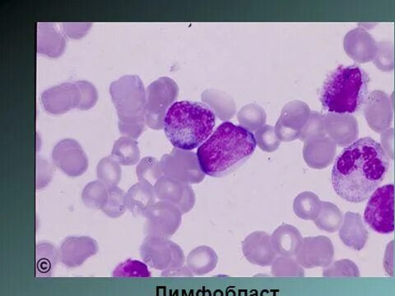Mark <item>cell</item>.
I'll use <instances>...</instances> for the list:
<instances>
[{
	"label": "cell",
	"instance_id": "6da1fadb",
	"mask_svg": "<svg viewBox=\"0 0 395 296\" xmlns=\"http://www.w3.org/2000/svg\"><path fill=\"white\" fill-rule=\"evenodd\" d=\"M390 157L373 138H359L334 161L331 183L338 195L352 203L371 197L389 172Z\"/></svg>",
	"mask_w": 395,
	"mask_h": 296
},
{
	"label": "cell",
	"instance_id": "7a4b0ae2",
	"mask_svg": "<svg viewBox=\"0 0 395 296\" xmlns=\"http://www.w3.org/2000/svg\"><path fill=\"white\" fill-rule=\"evenodd\" d=\"M257 147L253 133L243 126L224 122L198 148L196 155L204 174L222 177L245 163Z\"/></svg>",
	"mask_w": 395,
	"mask_h": 296
},
{
	"label": "cell",
	"instance_id": "3957f363",
	"mask_svg": "<svg viewBox=\"0 0 395 296\" xmlns=\"http://www.w3.org/2000/svg\"><path fill=\"white\" fill-rule=\"evenodd\" d=\"M216 114L208 105L196 101H176L164 119L167 138L175 148L192 151L213 134Z\"/></svg>",
	"mask_w": 395,
	"mask_h": 296
},
{
	"label": "cell",
	"instance_id": "277c9868",
	"mask_svg": "<svg viewBox=\"0 0 395 296\" xmlns=\"http://www.w3.org/2000/svg\"><path fill=\"white\" fill-rule=\"evenodd\" d=\"M368 74L357 64L341 66L328 74L319 91L320 103L329 113L352 114L368 96Z\"/></svg>",
	"mask_w": 395,
	"mask_h": 296
},
{
	"label": "cell",
	"instance_id": "5b68a950",
	"mask_svg": "<svg viewBox=\"0 0 395 296\" xmlns=\"http://www.w3.org/2000/svg\"><path fill=\"white\" fill-rule=\"evenodd\" d=\"M110 94L117 110L120 133L137 140L146 124L147 94L141 78L138 75L120 77L111 83Z\"/></svg>",
	"mask_w": 395,
	"mask_h": 296
},
{
	"label": "cell",
	"instance_id": "8992f818",
	"mask_svg": "<svg viewBox=\"0 0 395 296\" xmlns=\"http://www.w3.org/2000/svg\"><path fill=\"white\" fill-rule=\"evenodd\" d=\"M179 87L168 77H162L147 87L145 120L148 127L161 129L167 111L178 96Z\"/></svg>",
	"mask_w": 395,
	"mask_h": 296
},
{
	"label": "cell",
	"instance_id": "52a82bcc",
	"mask_svg": "<svg viewBox=\"0 0 395 296\" xmlns=\"http://www.w3.org/2000/svg\"><path fill=\"white\" fill-rule=\"evenodd\" d=\"M364 221L379 234H392L394 230V185L385 184L371 194L364 212Z\"/></svg>",
	"mask_w": 395,
	"mask_h": 296
},
{
	"label": "cell",
	"instance_id": "ba28073f",
	"mask_svg": "<svg viewBox=\"0 0 395 296\" xmlns=\"http://www.w3.org/2000/svg\"><path fill=\"white\" fill-rule=\"evenodd\" d=\"M141 254L147 265L161 271L183 267L185 261L182 249L178 244L168 238L152 235L144 239Z\"/></svg>",
	"mask_w": 395,
	"mask_h": 296
},
{
	"label": "cell",
	"instance_id": "9c48e42d",
	"mask_svg": "<svg viewBox=\"0 0 395 296\" xmlns=\"http://www.w3.org/2000/svg\"><path fill=\"white\" fill-rule=\"evenodd\" d=\"M160 166L164 177L181 183L199 184L206 177L199 166L197 155L192 151L174 148L171 154L161 157Z\"/></svg>",
	"mask_w": 395,
	"mask_h": 296
},
{
	"label": "cell",
	"instance_id": "30bf717a",
	"mask_svg": "<svg viewBox=\"0 0 395 296\" xmlns=\"http://www.w3.org/2000/svg\"><path fill=\"white\" fill-rule=\"evenodd\" d=\"M182 212L171 203L158 201L146 212L145 232L152 237L169 238L178 230Z\"/></svg>",
	"mask_w": 395,
	"mask_h": 296
},
{
	"label": "cell",
	"instance_id": "8fae6325",
	"mask_svg": "<svg viewBox=\"0 0 395 296\" xmlns=\"http://www.w3.org/2000/svg\"><path fill=\"white\" fill-rule=\"evenodd\" d=\"M53 163L64 174L78 177L88 168V159L79 142L72 138H65L57 143L52 151Z\"/></svg>",
	"mask_w": 395,
	"mask_h": 296
},
{
	"label": "cell",
	"instance_id": "7c38bea8",
	"mask_svg": "<svg viewBox=\"0 0 395 296\" xmlns=\"http://www.w3.org/2000/svg\"><path fill=\"white\" fill-rule=\"evenodd\" d=\"M310 112L308 105L303 101H294L287 103L283 108L275 126L278 138L283 142L299 140Z\"/></svg>",
	"mask_w": 395,
	"mask_h": 296
},
{
	"label": "cell",
	"instance_id": "4fadbf2b",
	"mask_svg": "<svg viewBox=\"0 0 395 296\" xmlns=\"http://www.w3.org/2000/svg\"><path fill=\"white\" fill-rule=\"evenodd\" d=\"M393 96L392 98L381 90L370 92L364 105V117L367 124L373 131L382 133L393 122Z\"/></svg>",
	"mask_w": 395,
	"mask_h": 296
},
{
	"label": "cell",
	"instance_id": "5bb4252c",
	"mask_svg": "<svg viewBox=\"0 0 395 296\" xmlns=\"http://www.w3.org/2000/svg\"><path fill=\"white\" fill-rule=\"evenodd\" d=\"M155 191L158 200L178 207L182 214L192 211L196 201L195 193L189 184L166 177L157 180Z\"/></svg>",
	"mask_w": 395,
	"mask_h": 296
},
{
	"label": "cell",
	"instance_id": "9a60e30c",
	"mask_svg": "<svg viewBox=\"0 0 395 296\" xmlns=\"http://www.w3.org/2000/svg\"><path fill=\"white\" fill-rule=\"evenodd\" d=\"M81 99V91L76 82H63L46 89L41 95L44 108L54 114H64L73 108H78Z\"/></svg>",
	"mask_w": 395,
	"mask_h": 296
},
{
	"label": "cell",
	"instance_id": "2e32d148",
	"mask_svg": "<svg viewBox=\"0 0 395 296\" xmlns=\"http://www.w3.org/2000/svg\"><path fill=\"white\" fill-rule=\"evenodd\" d=\"M296 258L302 267H329L333 258V244L325 237L305 238Z\"/></svg>",
	"mask_w": 395,
	"mask_h": 296
},
{
	"label": "cell",
	"instance_id": "e0dca14e",
	"mask_svg": "<svg viewBox=\"0 0 395 296\" xmlns=\"http://www.w3.org/2000/svg\"><path fill=\"white\" fill-rule=\"evenodd\" d=\"M324 124L325 132L336 145L347 147L357 140L359 126L353 114L327 113Z\"/></svg>",
	"mask_w": 395,
	"mask_h": 296
},
{
	"label": "cell",
	"instance_id": "ac0fdd59",
	"mask_svg": "<svg viewBox=\"0 0 395 296\" xmlns=\"http://www.w3.org/2000/svg\"><path fill=\"white\" fill-rule=\"evenodd\" d=\"M346 54L355 62L366 64L373 61L378 50V43L362 27L348 31L343 40Z\"/></svg>",
	"mask_w": 395,
	"mask_h": 296
},
{
	"label": "cell",
	"instance_id": "d6986e66",
	"mask_svg": "<svg viewBox=\"0 0 395 296\" xmlns=\"http://www.w3.org/2000/svg\"><path fill=\"white\" fill-rule=\"evenodd\" d=\"M99 244L89 237H69L59 249L60 261L67 267H77L99 252Z\"/></svg>",
	"mask_w": 395,
	"mask_h": 296
},
{
	"label": "cell",
	"instance_id": "ffe728a7",
	"mask_svg": "<svg viewBox=\"0 0 395 296\" xmlns=\"http://www.w3.org/2000/svg\"><path fill=\"white\" fill-rule=\"evenodd\" d=\"M243 252L250 263L260 267L271 266L277 258L272 246L271 235L264 231L250 234L243 240Z\"/></svg>",
	"mask_w": 395,
	"mask_h": 296
},
{
	"label": "cell",
	"instance_id": "44dd1931",
	"mask_svg": "<svg viewBox=\"0 0 395 296\" xmlns=\"http://www.w3.org/2000/svg\"><path fill=\"white\" fill-rule=\"evenodd\" d=\"M66 47V38L52 22H40L37 27V52L58 58Z\"/></svg>",
	"mask_w": 395,
	"mask_h": 296
},
{
	"label": "cell",
	"instance_id": "7402d4cb",
	"mask_svg": "<svg viewBox=\"0 0 395 296\" xmlns=\"http://www.w3.org/2000/svg\"><path fill=\"white\" fill-rule=\"evenodd\" d=\"M336 150V143L331 138L325 137L318 140L306 142L303 156L310 168L323 169L332 163Z\"/></svg>",
	"mask_w": 395,
	"mask_h": 296
},
{
	"label": "cell",
	"instance_id": "603a6c76",
	"mask_svg": "<svg viewBox=\"0 0 395 296\" xmlns=\"http://www.w3.org/2000/svg\"><path fill=\"white\" fill-rule=\"evenodd\" d=\"M302 240L300 231L295 226L283 224L273 231L271 243L277 256L294 257L297 256L301 246Z\"/></svg>",
	"mask_w": 395,
	"mask_h": 296
},
{
	"label": "cell",
	"instance_id": "cb8c5ba5",
	"mask_svg": "<svg viewBox=\"0 0 395 296\" xmlns=\"http://www.w3.org/2000/svg\"><path fill=\"white\" fill-rule=\"evenodd\" d=\"M155 185L146 182H138L127 193L128 210L136 217L143 216L156 202Z\"/></svg>",
	"mask_w": 395,
	"mask_h": 296
},
{
	"label": "cell",
	"instance_id": "d4e9b609",
	"mask_svg": "<svg viewBox=\"0 0 395 296\" xmlns=\"http://www.w3.org/2000/svg\"><path fill=\"white\" fill-rule=\"evenodd\" d=\"M218 258L215 249L203 245L193 249L187 259V267L194 275L203 276L215 269Z\"/></svg>",
	"mask_w": 395,
	"mask_h": 296
},
{
	"label": "cell",
	"instance_id": "484cf974",
	"mask_svg": "<svg viewBox=\"0 0 395 296\" xmlns=\"http://www.w3.org/2000/svg\"><path fill=\"white\" fill-rule=\"evenodd\" d=\"M203 103L209 106L218 118L230 119L236 112V104L232 97L218 90H206L202 94Z\"/></svg>",
	"mask_w": 395,
	"mask_h": 296
},
{
	"label": "cell",
	"instance_id": "4316f807",
	"mask_svg": "<svg viewBox=\"0 0 395 296\" xmlns=\"http://www.w3.org/2000/svg\"><path fill=\"white\" fill-rule=\"evenodd\" d=\"M111 156L120 165H134L141 161V150L136 140L122 137L115 142Z\"/></svg>",
	"mask_w": 395,
	"mask_h": 296
},
{
	"label": "cell",
	"instance_id": "83f0119b",
	"mask_svg": "<svg viewBox=\"0 0 395 296\" xmlns=\"http://www.w3.org/2000/svg\"><path fill=\"white\" fill-rule=\"evenodd\" d=\"M322 208V202L313 192H303L295 198L294 211L301 219L315 221Z\"/></svg>",
	"mask_w": 395,
	"mask_h": 296
},
{
	"label": "cell",
	"instance_id": "f1b7e54d",
	"mask_svg": "<svg viewBox=\"0 0 395 296\" xmlns=\"http://www.w3.org/2000/svg\"><path fill=\"white\" fill-rule=\"evenodd\" d=\"M240 126L250 132H257L258 129L266 126V111L258 105L250 104L243 106L237 115Z\"/></svg>",
	"mask_w": 395,
	"mask_h": 296
},
{
	"label": "cell",
	"instance_id": "f546056e",
	"mask_svg": "<svg viewBox=\"0 0 395 296\" xmlns=\"http://www.w3.org/2000/svg\"><path fill=\"white\" fill-rule=\"evenodd\" d=\"M108 198V187L101 180L88 183L82 193L85 205L92 209H102Z\"/></svg>",
	"mask_w": 395,
	"mask_h": 296
},
{
	"label": "cell",
	"instance_id": "4dcf8cb0",
	"mask_svg": "<svg viewBox=\"0 0 395 296\" xmlns=\"http://www.w3.org/2000/svg\"><path fill=\"white\" fill-rule=\"evenodd\" d=\"M96 175L97 178L106 186H117L122 179V168L113 156H106L97 164Z\"/></svg>",
	"mask_w": 395,
	"mask_h": 296
},
{
	"label": "cell",
	"instance_id": "1f68e13d",
	"mask_svg": "<svg viewBox=\"0 0 395 296\" xmlns=\"http://www.w3.org/2000/svg\"><path fill=\"white\" fill-rule=\"evenodd\" d=\"M342 215L338 208L331 202H322V208L315 220V223L320 230L327 232H336L340 226Z\"/></svg>",
	"mask_w": 395,
	"mask_h": 296
},
{
	"label": "cell",
	"instance_id": "d6a6232c",
	"mask_svg": "<svg viewBox=\"0 0 395 296\" xmlns=\"http://www.w3.org/2000/svg\"><path fill=\"white\" fill-rule=\"evenodd\" d=\"M127 193L118 186L108 187V198L101 211L110 217V219H119L127 212Z\"/></svg>",
	"mask_w": 395,
	"mask_h": 296
},
{
	"label": "cell",
	"instance_id": "836d02e7",
	"mask_svg": "<svg viewBox=\"0 0 395 296\" xmlns=\"http://www.w3.org/2000/svg\"><path fill=\"white\" fill-rule=\"evenodd\" d=\"M326 137L325 132L324 115L318 111H311L308 123L302 129L299 140L309 142Z\"/></svg>",
	"mask_w": 395,
	"mask_h": 296
},
{
	"label": "cell",
	"instance_id": "e575fe53",
	"mask_svg": "<svg viewBox=\"0 0 395 296\" xmlns=\"http://www.w3.org/2000/svg\"><path fill=\"white\" fill-rule=\"evenodd\" d=\"M271 274L276 277H302L303 268L294 257H277L271 265Z\"/></svg>",
	"mask_w": 395,
	"mask_h": 296
},
{
	"label": "cell",
	"instance_id": "d590c367",
	"mask_svg": "<svg viewBox=\"0 0 395 296\" xmlns=\"http://www.w3.org/2000/svg\"><path fill=\"white\" fill-rule=\"evenodd\" d=\"M138 182H146L155 185L157 180L164 177L161 173L160 161L155 157H144L136 168Z\"/></svg>",
	"mask_w": 395,
	"mask_h": 296
},
{
	"label": "cell",
	"instance_id": "8d00e7d4",
	"mask_svg": "<svg viewBox=\"0 0 395 296\" xmlns=\"http://www.w3.org/2000/svg\"><path fill=\"white\" fill-rule=\"evenodd\" d=\"M113 276L115 277H150L151 274L145 262L128 259L116 267Z\"/></svg>",
	"mask_w": 395,
	"mask_h": 296
},
{
	"label": "cell",
	"instance_id": "74e56055",
	"mask_svg": "<svg viewBox=\"0 0 395 296\" xmlns=\"http://www.w3.org/2000/svg\"><path fill=\"white\" fill-rule=\"evenodd\" d=\"M60 260V253L54 245L49 243H41L36 245V262L38 269L48 271Z\"/></svg>",
	"mask_w": 395,
	"mask_h": 296
},
{
	"label": "cell",
	"instance_id": "f35d334b",
	"mask_svg": "<svg viewBox=\"0 0 395 296\" xmlns=\"http://www.w3.org/2000/svg\"><path fill=\"white\" fill-rule=\"evenodd\" d=\"M257 146L264 151H275L280 146L281 140L277 136L275 127L264 126L254 133Z\"/></svg>",
	"mask_w": 395,
	"mask_h": 296
},
{
	"label": "cell",
	"instance_id": "ab89813d",
	"mask_svg": "<svg viewBox=\"0 0 395 296\" xmlns=\"http://www.w3.org/2000/svg\"><path fill=\"white\" fill-rule=\"evenodd\" d=\"M380 71L392 72L394 68V45L390 41L378 43V53L373 61Z\"/></svg>",
	"mask_w": 395,
	"mask_h": 296
},
{
	"label": "cell",
	"instance_id": "60d3db41",
	"mask_svg": "<svg viewBox=\"0 0 395 296\" xmlns=\"http://www.w3.org/2000/svg\"><path fill=\"white\" fill-rule=\"evenodd\" d=\"M76 83L80 89L82 95L81 103L78 109L85 110L94 108L99 99V92L95 86L85 80L76 81Z\"/></svg>",
	"mask_w": 395,
	"mask_h": 296
},
{
	"label": "cell",
	"instance_id": "b9f144b4",
	"mask_svg": "<svg viewBox=\"0 0 395 296\" xmlns=\"http://www.w3.org/2000/svg\"><path fill=\"white\" fill-rule=\"evenodd\" d=\"M352 262L348 261H338L333 265L325 268L324 276H359V272L357 267L352 266Z\"/></svg>",
	"mask_w": 395,
	"mask_h": 296
},
{
	"label": "cell",
	"instance_id": "7bdbcfd3",
	"mask_svg": "<svg viewBox=\"0 0 395 296\" xmlns=\"http://www.w3.org/2000/svg\"><path fill=\"white\" fill-rule=\"evenodd\" d=\"M91 22H64L63 29L64 34L73 39H79L87 35L92 26Z\"/></svg>",
	"mask_w": 395,
	"mask_h": 296
},
{
	"label": "cell",
	"instance_id": "ee69618b",
	"mask_svg": "<svg viewBox=\"0 0 395 296\" xmlns=\"http://www.w3.org/2000/svg\"><path fill=\"white\" fill-rule=\"evenodd\" d=\"M393 140H394V128H390L381 133V146L383 147L385 151L393 159Z\"/></svg>",
	"mask_w": 395,
	"mask_h": 296
},
{
	"label": "cell",
	"instance_id": "f6af8a7d",
	"mask_svg": "<svg viewBox=\"0 0 395 296\" xmlns=\"http://www.w3.org/2000/svg\"><path fill=\"white\" fill-rule=\"evenodd\" d=\"M161 275L164 276H193L194 274L192 271L189 269L187 266H183L178 268H174V269L164 271Z\"/></svg>",
	"mask_w": 395,
	"mask_h": 296
}]
</instances>
